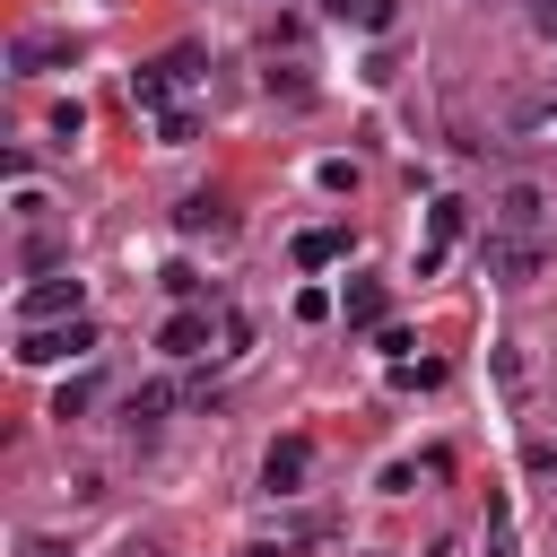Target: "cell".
I'll list each match as a JSON object with an SVG mask.
<instances>
[{"mask_svg": "<svg viewBox=\"0 0 557 557\" xmlns=\"http://www.w3.org/2000/svg\"><path fill=\"white\" fill-rule=\"evenodd\" d=\"M183 87H200V52H191V44H174L165 61H148V70L131 78V104H139V113L157 122V139H165V148H183V139H191Z\"/></svg>", "mask_w": 557, "mask_h": 557, "instance_id": "6da1fadb", "label": "cell"}, {"mask_svg": "<svg viewBox=\"0 0 557 557\" xmlns=\"http://www.w3.org/2000/svg\"><path fill=\"white\" fill-rule=\"evenodd\" d=\"M548 270V235H496L487 226V278L496 287H531Z\"/></svg>", "mask_w": 557, "mask_h": 557, "instance_id": "7a4b0ae2", "label": "cell"}, {"mask_svg": "<svg viewBox=\"0 0 557 557\" xmlns=\"http://www.w3.org/2000/svg\"><path fill=\"white\" fill-rule=\"evenodd\" d=\"M96 348V322L78 313V322H44V331H26L17 339V366H61V357H87Z\"/></svg>", "mask_w": 557, "mask_h": 557, "instance_id": "3957f363", "label": "cell"}, {"mask_svg": "<svg viewBox=\"0 0 557 557\" xmlns=\"http://www.w3.org/2000/svg\"><path fill=\"white\" fill-rule=\"evenodd\" d=\"M496 235H548L540 183H505V191H496Z\"/></svg>", "mask_w": 557, "mask_h": 557, "instance_id": "277c9868", "label": "cell"}, {"mask_svg": "<svg viewBox=\"0 0 557 557\" xmlns=\"http://www.w3.org/2000/svg\"><path fill=\"white\" fill-rule=\"evenodd\" d=\"M78 296H87V287H78V278H70V270H61V278H35V287H26V305H17V313H26V331H44V322H61V313H70V322H78Z\"/></svg>", "mask_w": 557, "mask_h": 557, "instance_id": "5b68a950", "label": "cell"}, {"mask_svg": "<svg viewBox=\"0 0 557 557\" xmlns=\"http://www.w3.org/2000/svg\"><path fill=\"white\" fill-rule=\"evenodd\" d=\"M52 61H78V44H70L61 26H26V35L9 44V70H52Z\"/></svg>", "mask_w": 557, "mask_h": 557, "instance_id": "8992f818", "label": "cell"}, {"mask_svg": "<svg viewBox=\"0 0 557 557\" xmlns=\"http://www.w3.org/2000/svg\"><path fill=\"white\" fill-rule=\"evenodd\" d=\"M453 244H461V200H435L426 209V244H418V278H435Z\"/></svg>", "mask_w": 557, "mask_h": 557, "instance_id": "52a82bcc", "label": "cell"}, {"mask_svg": "<svg viewBox=\"0 0 557 557\" xmlns=\"http://www.w3.org/2000/svg\"><path fill=\"white\" fill-rule=\"evenodd\" d=\"M305 470H313V444H305V435H278V444H270V461H261V487H270V496H287V487H305Z\"/></svg>", "mask_w": 557, "mask_h": 557, "instance_id": "ba28073f", "label": "cell"}, {"mask_svg": "<svg viewBox=\"0 0 557 557\" xmlns=\"http://www.w3.org/2000/svg\"><path fill=\"white\" fill-rule=\"evenodd\" d=\"M157 348H165V357H200V348H209V313H200V305H174L165 331H157Z\"/></svg>", "mask_w": 557, "mask_h": 557, "instance_id": "9c48e42d", "label": "cell"}, {"mask_svg": "<svg viewBox=\"0 0 557 557\" xmlns=\"http://www.w3.org/2000/svg\"><path fill=\"white\" fill-rule=\"evenodd\" d=\"M174 226H183V235H218V244L235 235V218H226V200H218V191H191V200L174 209Z\"/></svg>", "mask_w": 557, "mask_h": 557, "instance_id": "30bf717a", "label": "cell"}, {"mask_svg": "<svg viewBox=\"0 0 557 557\" xmlns=\"http://www.w3.org/2000/svg\"><path fill=\"white\" fill-rule=\"evenodd\" d=\"M296 261H305V270L348 261V226H305V235H296Z\"/></svg>", "mask_w": 557, "mask_h": 557, "instance_id": "8fae6325", "label": "cell"}, {"mask_svg": "<svg viewBox=\"0 0 557 557\" xmlns=\"http://www.w3.org/2000/svg\"><path fill=\"white\" fill-rule=\"evenodd\" d=\"M383 313H392L383 278H348V331H383Z\"/></svg>", "mask_w": 557, "mask_h": 557, "instance_id": "7c38bea8", "label": "cell"}, {"mask_svg": "<svg viewBox=\"0 0 557 557\" xmlns=\"http://www.w3.org/2000/svg\"><path fill=\"white\" fill-rule=\"evenodd\" d=\"M540 122H557V87H540V96L505 104V131H540Z\"/></svg>", "mask_w": 557, "mask_h": 557, "instance_id": "4fadbf2b", "label": "cell"}, {"mask_svg": "<svg viewBox=\"0 0 557 557\" xmlns=\"http://www.w3.org/2000/svg\"><path fill=\"white\" fill-rule=\"evenodd\" d=\"M87 400H96V374H70V383H61V392H52V418H61V426H70V418H78V409H87Z\"/></svg>", "mask_w": 557, "mask_h": 557, "instance_id": "5bb4252c", "label": "cell"}, {"mask_svg": "<svg viewBox=\"0 0 557 557\" xmlns=\"http://www.w3.org/2000/svg\"><path fill=\"white\" fill-rule=\"evenodd\" d=\"M165 409H174V392H165V383H139V392H131V426H157Z\"/></svg>", "mask_w": 557, "mask_h": 557, "instance_id": "9a60e30c", "label": "cell"}, {"mask_svg": "<svg viewBox=\"0 0 557 557\" xmlns=\"http://www.w3.org/2000/svg\"><path fill=\"white\" fill-rule=\"evenodd\" d=\"M487 522H496V531H487V557H522V540H513V522H505V496L487 505Z\"/></svg>", "mask_w": 557, "mask_h": 557, "instance_id": "2e32d148", "label": "cell"}, {"mask_svg": "<svg viewBox=\"0 0 557 557\" xmlns=\"http://www.w3.org/2000/svg\"><path fill=\"white\" fill-rule=\"evenodd\" d=\"M296 548H305V540H252L244 557H296Z\"/></svg>", "mask_w": 557, "mask_h": 557, "instance_id": "e0dca14e", "label": "cell"}, {"mask_svg": "<svg viewBox=\"0 0 557 557\" xmlns=\"http://www.w3.org/2000/svg\"><path fill=\"white\" fill-rule=\"evenodd\" d=\"M531 26H540V35L557 44V0H531Z\"/></svg>", "mask_w": 557, "mask_h": 557, "instance_id": "ac0fdd59", "label": "cell"}, {"mask_svg": "<svg viewBox=\"0 0 557 557\" xmlns=\"http://www.w3.org/2000/svg\"><path fill=\"white\" fill-rule=\"evenodd\" d=\"M122 557H165V548H157V540H139V531H131V540H122Z\"/></svg>", "mask_w": 557, "mask_h": 557, "instance_id": "d6986e66", "label": "cell"}, {"mask_svg": "<svg viewBox=\"0 0 557 557\" xmlns=\"http://www.w3.org/2000/svg\"><path fill=\"white\" fill-rule=\"evenodd\" d=\"M322 9H331V17H366V0H322Z\"/></svg>", "mask_w": 557, "mask_h": 557, "instance_id": "ffe728a7", "label": "cell"}]
</instances>
